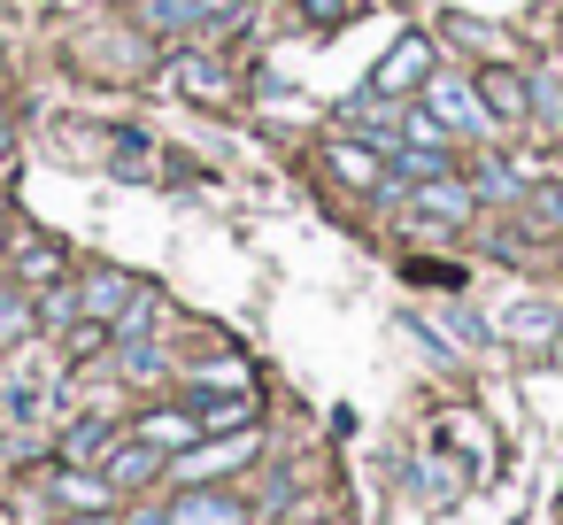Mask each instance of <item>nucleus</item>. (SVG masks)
Wrapping results in <instances>:
<instances>
[{
    "mask_svg": "<svg viewBox=\"0 0 563 525\" xmlns=\"http://www.w3.org/2000/svg\"><path fill=\"white\" fill-rule=\"evenodd\" d=\"M424 101H432L440 132H463V140H486V132H494V117H486L478 86H463V78H432V86H424Z\"/></svg>",
    "mask_w": 563,
    "mask_h": 525,
    "instance_id": "nucleus-1",
    "label": "nucleus"
},
{
    "mask_svg": "<svg viewBox=\"0 0 563 525\" xmlns=\"http://www.w3.org/2000/svg\"><path fill=\"white\" fill-rule=\"evenodd\" d=\"M232 17H240V0H140V24H155V32H209Z\"/></svg>",
    "mask_w": 563,
    "mask_h": 525,
    "instance_id": "nucleus-2",
    "label": "nucleus"
},
{
    "mask_svg": "<svg viewBox=\"0 0 563 525\" xmlns=\"http://www.w3.org/2000/svg\"><path fill=\"white\" fill-rule=\"evenodd\" d=\"M417 78H432V40H394V55L378 63V78H371V94H401V86H417Z\"/></svg>",
    "mask_w": 563,
    "mask_h": 525,
    "instance_id": "nucleus-3",
    "label": "nucleus"
},
{
    "mask_svg": "<svg viewBox=\"0 0 563 525\" xmlns=\"http://www.w3.org/2000/svg\"><path fill=\"white\" fill-rule=\"evenodd\" d=\"M478 101H486L494 124H517V117L532 109V86H525L517 70H486V78H478Z\"/></svg>",
    "mask_w": 563,
    "mask_h": 525,
    "instance_id": "nucleus-4",
    "label": "nucleus"
},
{
    "mask_svg": "<svg viewBox=\"0 0 563 525\" xmlns=\"http://www.w3.org/2000/svg\"><path fill=\"white\" fill-rule=\"evenodd\" d=\"M170 525H247V502L209 494V486H201V494L186 486V494H178V510H170Z\"/></svg>",
    "mask_w": 563,
    "mask_h": 525,
    "instance_id": "nucleus-5",
    "label": "nucleus"
},
{
    "mask_svg": "<svg viewBox=\"0 0 563 525\" xmlns=\"http://www.w3.org/2000/svg\"><path fill=\"white\" fill-rule=\"evenodd\" d=\"M471 201H478V194L455 186V178H424V186H417V217H440V225H463Z\"/></svg>",
    "mask_w": 563,
    "mask_h": 525,
    "instance_id": "nucleus-6",
    "label": "nucleus"
},
{
    "mask_svg": "<svg viewBox=\"0 0 563 525\" xmlns=\"http://www.w3.org/2000/svg\"><path fill=\"white\" fill-rule=\"evenodd\" d=\"M140 294H147V286H132L124 271H93V278H86V302H78V309H93V317H124V309H132Z\"/></svg>",
    "mask_w": 563,
    "mask_h": 525,
    "instance_id": "nucleus-7",
    "label": "nucleus"
},
{
    "mask_svg": "<svg viewBox=\"0 0 563 525\" xmlns=\"http://www.w3.org/2000/svg\"><path fill=\"white\" fill-rule=\"evenodd\" d=\"M140 440L163 448V456H170V448H194V440H201V417H194V409H155V417H140Z\"/></svg>",
    "mask_w": 563,
    "mask_h": 525,
    "instance_id": "nucleus-8",
    "label": "nucleus"
},
{
    "mask_svg": "<svg viewBox=\"0 0 563 525\" xmlns=\"http://www.w3.org/2000/svg\"><path fill=\"white\" fill-rule=\"evenodd\" d=\"M163 471V448H147L140 433L124 440V448H109V486H140V479H155Z\"/></svg>",
    "mask_w": 563,
    "mask_h": 525,
    "instance_id": "nucleus-9",
    "label": "nucleus"
},
{
    "mask_svg": "<svg viewBox=\"0 0 563 525\" xmlns=\"http://www.w3.org/2000/svg\"><path fill=\"white\" fill-rule=\"evenodd\" d=\"M194 417H201V433H247L255 402H247V394H201V402H194Z\"/></svg>",
    "mask_w": 563,
    "mask_h": 525,
    "instance_id": "nucleus-10",
    "label": "nucleus"
},
{
    "mask_svg": "<svg viewBox=\"0 0 563 525\" xmlns=\"http://www.w3.org/2000/svg\"><path fill=\"white\" fill-rule=\"evenodd\" d=\"M170 86H178V94H194V101H224V94H232V78H224L217 63H201V55H194V63H178V70H170Z\"/></svg>",
    "mask_w": 563,
    "mask_h": 525,
    "instance_id": "nucleus-11",
    "label": "nucleus"
},
{
    "mask_svg": "<svg viewBox=\"0 0 563 525\" xmlns=\"http://www.w3.org/2000/svg\"><path fill=\"white\" fill-rule=\"evenodd\" d=\"M501 332H509V340H555V332H563V317H555L548 302H525V309H509V317H501Z\"/></svg>",
    "mask_w": 563,
    "mask_h": 525,
    "instance_id": "nucleus-12",
    "label": "nucleus"
},
{
    "mask_svg": "<svg viewBox=\"0 0 563 525\" xmlns=\"http://www.w3.org/2000/svg\"><path fill=\"white\" fill-rule=\"evenodd\" d=\"M324 171H340L347 186H378V155H371V147H347V140L324 147Z\"/></svg>",
    "mask_w": 563,
    "mask_h": 525,
    "instance_id": "nucleus-13",
    "label": "nucleus"
},
{
    "mask_svg": "<svg viewBox=\"0 0 563 525\" xmlns=\"http://www.w3.org/2000/svg\"><path fill=\"white\" fill-rule=\"evenodd\" d=\"M24 332H32V302L0 286V340H24Z\"/></svg>",
    "mask_w": 563,
    "mask_h": 525,
    "instance_id": "nucleus-14",
    "label": "nucleus"
},
{
    "mask_svg": "<svg viewBox=\"0 0 563 525\" xmlns=\"http://www.w3.org/2000/svg\"><path fill=\"white\" fill-rule=\"evenodd\" d=\"M471 194H478V201H517V194H525V178H517V171H486Z\"/></svg>",
    "mask_w": 563,
    "mask_h": 525,
    "instance_id": "nucleus-15",
    "label": "nucleus"
},
{
    "mask_svg": "<svg viewBox=\"0 0 563 525\" xmlns=\"http://www.w3.org/2000/svg\"><path fill=\"white\" fill-rule=\"evenodd\" d=\"M109 448V417H86L78 433H70V456H101Z\"/></svg>",
    "mask_w": 563,
    "mask_h": 525,
    "instance_id": "nucleus-16",
    "label": "nucleus"
},
{
    "mask_svg": "<svg viewBox=\"0 0 563 525\" xmlns=\"http://www.w3.org/2000/svg\"><path fill=\"white\" fill-rule=\"evenodd\" d=\"M40 317H47V325H78V294H70V286H55V294L40 302Z\"/></svg>",
    "mask_w": 563,
    "mask_h": 525,
    "instance_id": "nucleus-17",
    "label": "nucleus"
},
{
    "mask_svg": "<svg viewBox=\"0 0 563 525\" xmlns=\"http://www.w3.org/2000/svg\"><path fill=\"white\" fill-rule=\"evenodd\" d=\"M417 486H424V494H432V502H455V471H448V463H440V471H432V463H424V471H417Z\"/></svg>",
    "mask_w": 563,
    "mask_h": 525,
    "instance_id": "nucleus-18",
    "label": "nucleus"
},
{
    "mask_svg": "<svg viewBox=\"0 0 563 525\" xmlns=\"http://www.w3.org/2000/svg\"><path fill=\"white\" fill-rule=\"evenodd\" d=\"M301 9H309V17H324V24H340V17H347V0H301Z\"/></svg>",
    "mask_w": 563,
    "mask_h": 525,
    "instance_id": "nucleus-19",
    "label": "nucleus"
},
{
    "mask_svg": "<svg viewBox=\"0 0 563 525\" xmlns=\"http://www.w3.org/2000/svg\"><path fill=\"white\" fill-rule=\"evenodd\" d=\"M70 525H109V517H70Z\"/></svg>",
    "mask_w": 563,
    "mask_h": 525,
    "instance_id": "nucleus-20",
    "label": "nucleus"
},
{
    "mask_svg": "<svg viewBox=\"0 0 563 525\" xmlns=\"http://www.w3.org/2000/svg\"><path fill=\"white\" fill-rule=\"evenodd\" d=\"M132 525H170V517H132Z\"/></svg>",
    "mask_w": 563,
    "mask_h": 525,
    "instance_id": "nucleus-21",
    "label": "nucleus"
},
{
    "mask_svg": "<svg viewBox=\"0 0 563 525\" xmlns=\"http://www.w3.org/2000/svg\"><path fill=\"white\" fill-rule=\"evenodd\" d=\"M548 101H555V117H563V86H555V94H548Z\"/></svg>",
    "mask_w": 563,
    "mask_h": 525,
    "instance_id": "nucleus-22",
    "label": "nucleus"
},
{
    "mask_svg": "<svg viewBox=\"0 0 563 525\" xmlns=\"http://www.w3.org/2000/svg\"><path fill=\"white\" fill-rule=\"evenodd\" d=\"M0 155H9V124H0Z\"/></svg>",
    "mask_w": 563,
    "mask_h": 525,
    "instance_id": "nucleus-23",
    "label": "nucleus"
}]
</instances>
